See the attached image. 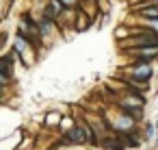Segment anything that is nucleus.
I'll use <instances>...</instances> for the list:
<instances>
[{
	"instance_id": "1",
	"label": "nucleus",
	"mask_w": 158,
	"mask_h": 150,
	"mask_svg": "<svg viewBox=\"0 0 158 150\" xmlns=\"http://www.w3.org/2000/svg\"><path fill=\"white\" fill-rule=\"evenodd\" d=\"M126 48H158V33L149 31V29H141L139 35L130 37L126 42Z\"/></svg>"
},
{
	"instance_id": "2",
	"label": "nucleus",
	"mask_w": 158,
	"mask_h": 150,
	"mask_svg": "<svg viewBox=\"0 0 158 150\" xmlns=\"http://www.w3.org/2000/svg\"><path fill=\"white\" fill-rule=\"evenodd\" d=\"M130 78H134V81H147L149 76H152V68H149V63H143V61H139L132 70H130Z\"/></svg>"
},
{
	"instance_id": "3",
	"label": "nucleus",
	"mask_w": 158,
	"mask_h": 150,
	"mask_svg": "<svg viewBox=\"0 0 158 150\" xmlns=\"http://www.w3.org/2000/svg\"><path fill=\"white\" fill-rule=\"evenodd\" d=\"M132 57H136L139 61H143V63H147L149 59H154V57H158V48H130L128 50Z\"/></svg>"
},
{
	"instance_id": "4",
	"label": "nucleus",
	"mask_w": 158,
	"mask_h": 150,
	"mask_svg": "<svg viewBox=\"0 0 158 150\" xmlns=\"http://www.w3.org/2000/svg\"><path fill=\"white\" fill-rule=\"evenodd\" d=\"M63 5L59 2V0H50V2H48V9H46V18L48 20H56L61 13H63Z\"/></svg>"
},
{
	"instance_id": "5",
	"label": "nucleus",
	"mask_w": 158,
	"mask_h": 150,
	"mask_svg": "<svg viewBox=\"0 0 158 150\" xmlns=\"http://www.w3.org/2000/svg\"><path fill=\"white\" fill-rule=\"evenodd\" d=\"M67 141H74V143H82V141H87V135H85L82 124L76 126V128H72V130L67 133Z\"/></svg>"
},
{
	"instance_id": "6",
	"label": "nucleus",
	"mask_w": 158,
	"mask_h": 150,
	"mask_svg": "<svg viewBox=\"0 0 158 150\" xmlns=\"http://www.w3.org/2000/svg\"><path fill=\"white\" fill-rule=\"evenodd\" d=\"M13 57H15V52H11L5 59H0V72H5L7 76H11V72H13Z\"/></svg>"
},
{
	"instance_id": "7",
	"label": "nucleus",
	"mask_w": 158,
	"mask_h": 150,
	"mask_svg": "<svg viewBox=\"0 0 158 150\" xmlns=\"http://www.w3.org/2000/svg\"><path fill=\"white\" fill-rule=\"evenodd\" d=\"M117 139L121 141V146H123V148H136V146H139V141H136L130 133H119V137H117Z\"/></svg>"
},
{
	"instance_id": "8",
	"label": "nucleus",
	"mask_w": 158,
	"mask_h": 150,
	"mask_svg": "<svg viewBox=\"0 0 158 150\" xmlns=\"http://www.w3.org/2000/svg\"><path fill=\"white\" fill-rule=\"evenodd\" d=\"M139 13H141L143 18H147V20H156V18H158V5H145Z\"/></svg>"
},
{
	"instance_id": "9",
	"label": "nucleus",
	"mask_w": 158,
	"mask_h": 150,
	"mask_svg": "<svg viewBox=\"0 0 158 150\" xmlns=\"http://www.w3.org/2000/svg\"><path fill=\"white\" fill-rule=\"evenodd\" d=\"M104 148H108V150H123L119 139H104Z\"/></svg>"
},
{
	"instance_id": "10",
	"label": "nucleus",
	"mask_w": 158,
	"mask_h": 150,
	"mask_svg": "<svg viewBox=\"0 0 158 150\" xmlns=\"http://www.w3.org/2000/svg\"><path fill=\"white\" fill-rule=\"evenodd\" d=\"M87 24H89V20H87V15H82V13H78V31H85L87 29Z\"/></svg>"
},
{
	"instance_id": "11",
	"label": "nucleus",
	"mask_w": 158,
	"mask_h": 150,
	"mask_svg": "<svg viewBox=\"0 0 158 150\" xmlns=\"http://www.w3.org/2000/svg\"><path fill=\"white\" fill-rule=\"evenodd\" d=\"M59 2H61L65 9H74V7L78 5V0H59Z\"/></svg>"
},
{
	"instance_id": "12",
	"label": "nucleus",
	"mask_w": 158,
	"mask_h": 150,
	"mask_svg": "<svg viewBox=\"0 0 158 150\" xmlns=\"http://www.w3.org/2000/svg\"><path fill=\"white\" fill-rule=\"evenodd\" d=\"M147 29L154 31V33H158V18L156 20H147Z\"/></svg>"
},
{
	"instance_id": "13",
	"label": "nucleus",
	"mask_w": 158,
	"mask_h": 150,
	"mask_svg": "<svg viewBox=\"0 0 158 150\" xmlns=\"http://www.w3.org/2000/svg\"><path fill=\"white\" fill-rule=\"evenodd\" d=\"M154 128H156V126H152V124H147V126H145V137H147V139L154 135Z\"/></svg>"
},
{
	"instance_id": "14",
	"label": "nucleus",
	"mask_w": 158,
	"mask_h": 150,
	"mask_svg": "<svg viewBox=\"0 0 158 150\" xmlns=\"http://www.w3.org/2000/svg\"><path fill=\"white\" fill-rule=\"evenodd\" d=\"M9 81H11V76H7L5 72H0V85H7Z\"/></svg>"
},
{
	"instance_id": "15",
	"label": "nucleus",
	"mask_w": 158,
	"mask_h": 150,
	"mask_svg": "<svg viewBox=\"0 0 158 150\" xmlns=\"http://www.w3.org/2000/svg\"><path fill=\"white\" fill-rule=\"evenodd\" d=\"M123 35H128V31L126 29H117V37H123Z\"/></svg>"
},
{
	"instance_id": "16",
	"label": "nucleus",
	"mask_w": 158,
	"mask_h": 150,
	"mask_svg": "<svg viewBox=\"0 0 158 150\" xmlns=\"http://www.w3.org/2000/svg\"><path fill=\"white\" fill-rule=\"evenodd\" d=\"M2 39H5V35H0V46H2Z\"/></svg>"
},
{
	"instance_id": "17",
	"label": "nucleus",
	"mask_w": 158,
	"mask_h": 150,
	"mask_svg": "<svg viewBox=\"0 0 158 150\" xmlns=\"http://www.w3.org/2000/svg\"><path fill=\"white\" fill-rule=\"evenodd\" d=\"M156 128H158V122H156Z\"/></svg>"
}]
</instances>
